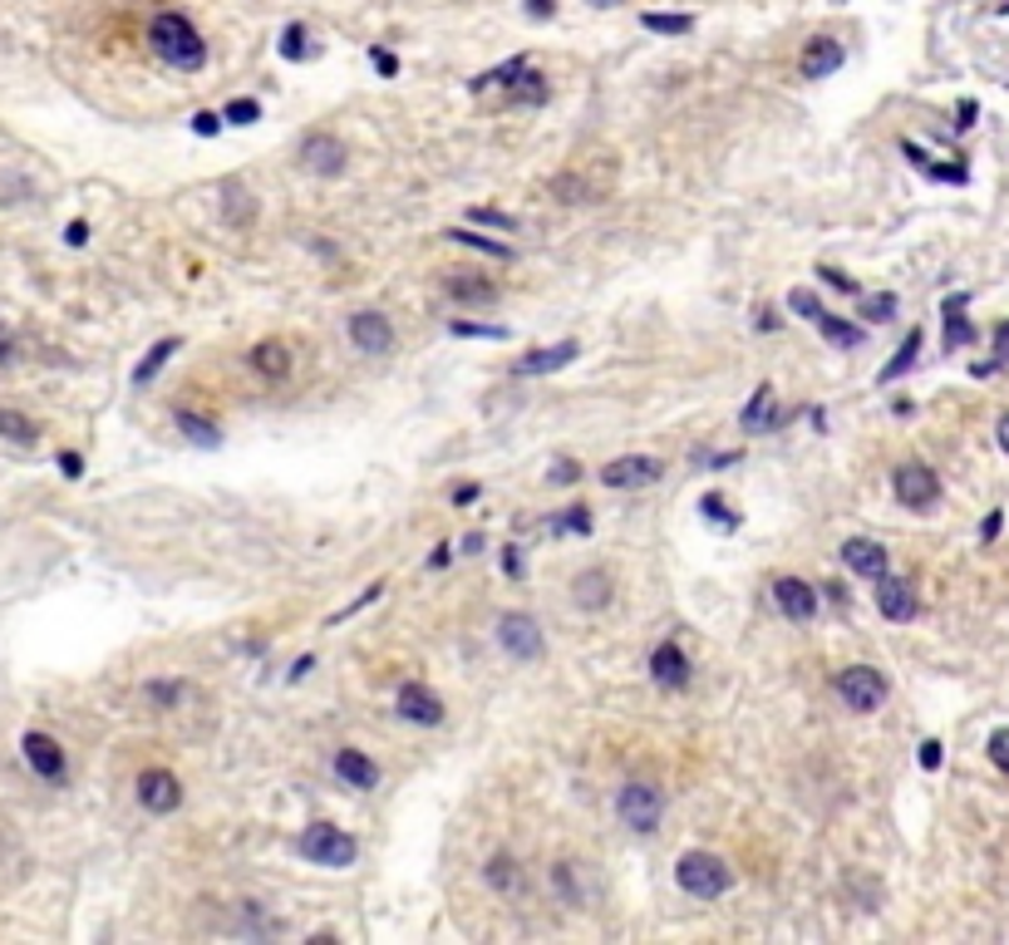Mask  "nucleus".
<instances>
[{
  "label": "nucleus",
  "mask_w": 1009,
  "mask_h": 945,
  "mask_svg": "<svg viewBox=\"0 0 1009 945\" xmlns=\"http://www.w3.org/2000/svg\"><path fill=\"white\" fill-rule=\"evenodd\" d=\"M498 646L518 660H537L542 655V626L527 616V611H508L498 621Z\"/></svg>",
  "instance_id": "10"
},
{
  "label": "nucleus",
  "mask_w": 1009,
  "mask_h": 945,
  "mask_svg": "<svg viewBox=\"0 0 1009 945\" xmlns=\"http://www.w3.org/2000/svg\"><path fill=\"white\" fill-rule=\"evenodd\" d=\"M335 778L350 783V788H360V793H370V788L380 783V764L365 758L360 749H341V754H335Z\"/></svg>",
  "instance_id": "20"
},
{
  "label": "nucleus",
  "mask_w": 1009,
  "mask_h": 945,
  "mask_svg": "<svg viewBox=\"0 0 1009 945\" xmlns=\"http://www.w3.org/2000/svg\"><path fill=\"white\" fill-rule=\"evenodd\" d=\"M842 60H847V54H842V44L828 40V35H818V40L803 50V60H797V75H803V79H828V75H838V69H842Z\"/></svg>",
  "instance_id": "18"
},
{
  "label": "nucleus",
  "mask_w": 1009,
  "mask_h": 945,
  "mask_svg": "<svg viewBox=\"0 0 1009 945\" xmlns=\"http://www.w3.org/2000/svg\"><path fill=\"white\" fill-rule=\"evenodd\" d=\"M818 277H822V281H828V286H838V291H852V296H857V281H852V277H842V271H838V266H822V271H818Z\"/></svg>",
  "instance_id": "50"
},
{
  "label": "nucleus",
  "mask_w": 1009,
  "mask_h": 945,
  "mask_svg": "<svg viewBox=\"0 0 1009 945\" xmlns=\"http://www.w3.org/2000/svg\"><path fill=\"white\" fill-rule=\"evenodd\" d=\"M576 355H582V345H576V341L547 345V350H527L518 365H512V374H552V370H566Z\"/></svg>",
  "instance_id": "19"
},
{
  "label": "nucleus",
  "mask_w": 1009,
  "mask_h": 945,
  "mask_svg": "<svg viewBox=\"0 0 1009 945\" xmlns=\"http://www.w3.org/2000/svg\"><path fill=\"white\" fill-rule=\"evenodd\" d=\"M21 754H25V764L35 768V778H44V783H64V774H69L60 739H50V733H40V729H30L21 739Z\"/></svg>",
  "instance_id": "9"
},
{
  "label": "nucleus",
  "mask_w": 1009,
  "mask_h": 945,
  "mask_svg": "<svg viewBox=\"0 0 1009 945\" xmlns=\"http://www.w3.org/2000/svg\"><path fill=\"white\" fill-rule=\"evenodd\" d=\"M788 310H797V316H803V320H818V316H822V310H828V306H822V301L813 296V291H807V286H797V291H788Z\"/></svg>",
  "instance_id": "42"
},
{
  "label": "nucleus",
  "mask_w": 1009,
  "mask_h": 945,
  "mask_svg": "<svg viewBox=\"0 0 1009 945\" xmlns=\"http://www.w3.org/2000/svg\"><path fill=\"white\" fill-rule=\"evenodd\" d=\"M60 468H64V478H79V473H85V458H79V454H60Z\"/></svg>",
  "instance_id": "54"
},
{
  "label": "nucleus",
  "mask_w": 1009,
  "mask_h": 945,
  "mask_svg": "<svg viewBox=\"0 0 1009 945\" xmlns=\"http://www.w3.org/2000/svg\"><path fill=\"white\" fill-rule=\"evenodd\" d=\"M454 335H468V341H508L502 325H473V320H454Z\"/></svg>",
  "instance_id": "43"
},
{
  "label": "nucleus",
  "mask_w": 1009,
  "mask_h": 945,
  "mask_svg": "<svg viewBox=\"0 0 1009 945\" xmlns=\"http://www.w3.org/2000/svg\"><path fill=\"white\" fill-rule=\"evenodd\" d=\"M168 355H178V335H168V341H158V345H153L149 355H143V360H139V370H133V384H149L153 374H158L163 365H168Z\"/></svg>",
  "instance_id": "32"
},
{
  "label": "nucleus",
  "mask_w": 1009,
  "mask_h": 945,
  "mask_svg": "<svg viewBox=\"0 0 1009 945\" xmlns=\"http://www.w3.org/2000/svg\"><path fill=\"white\" fill-rule=\"evenodd\" d=\"M999 527H1005V512H989V518H985V527H980V537H985V542H995V537H999Z\"/></svg>",
  "instance_id": "55"
},
{
  "label": "nucleus",
  "mask_w": 1009,
  "mask_h": 945,
  "mask_svg": "<svg viewBox=\"0 0 1009 945\" xmlns=\"http://www.w3.org/2000/svg\"><path fill=\"white\" fill-rule=\"evenodd\" d=\"M448 242H458V246H473V252H483V256H498V261H512V252H508V242H488V237H478V232H463V227H448Z\"/></svg>",
  "instance_id": "33"
},
{
  "label": "nucleus",
  "mask_w": 1009,
  "mask_h": 945,
  "mask_svg": "<svg viewBox=\"0 0 1009 945\" xmlns=\"http://www.w3.org/2000/svg\"><path fill=\"white\" fill-rule=\"evenodd\" d=\"M902 153H906V158H911V163H916V168H921V173H925V178H941V182H966V168H941V163H931V158H925V153H921V149H916V143H911V139H906V143H902Z\"/></svg>",
  "instance_id": "36"
},
{
  "label": "nucleus",
  "mask_w": 1009,
  "mask_h": 945,
  "mask_svg": "<svg viewBox=\"0 0 1009 945\" xmlns=\"http://www.w3.org/2000/svg\"><path fill=\"white\" fill-rule=\"evenodd\" d=\"M370 64H374V69H380L384 79H389V75H399V60H394L389 50H380V44H374V50H370Z\"/></svg>",
  "instance_id": "48"
},
{
  "label": "nucleus",
  "mask_w": 1009,
  "mask_h": 945,
  "mask_svg": "<svg viewBox=\"0 0 1009 945\" xmlns=\"http://www.w3.org/2000/svg\"><path fill=\"white\" fill-rule=\"evenodd\" d=\"M995 355H999V360H1009V320L995 330Z\"/></svg>",
  "instance_id": "59"
},
{
  "label": "nucleus",
  "mask_w": 1009,
  "mask_h": 945,
  "mask_svg": "<svg viewBox=\"0 0 1009 945\" xmlns=\"http://www.w3.org/2000/svg\"><path fill=\"white\" fill-rule=\"evenodd\" d=\"M591 5H601V11H611V5H621V0H591Z\"/></svg>",
  "instance_id": "64"
},
{
  "label": "nucleus",
  "mask_w": 1009,
  "mask_h": 945,
  "mask_svg": "<svg viewBox=\"0 0 1009 945\" xmlns=\"http://www.w3.org/2000/svg\"><path fill=\"white\" fill-rule=\"evenodd\" d=\"M861 316H867V320H877V325H882V320H892V316H896V296H892V291H877V296H861Z\"/></svg>",
  "instance_id": "40"
},
{
  "label": "nucleus",
  "mask_w": 1009,
  "mask_h": 945,
  "mask_svg": "<svg viewBox=\"0 0 1009 945\" xmlns=\"http://www.w3.org/2000/svg\"><path fill=\"white\" fill-rule=\"evenodd\" d=\"M394 710H399L409 724H444V700H438L429 685H419V680H404L399 685V694H394Z\"/></svg>",
  "instance_id": "14"
},
{
  "label": "nucleus",
  "mask_w": 1009,
  "mask_h": 945,
  "mask_svg": "<svg viewBox=\"0 0 1009 945\" xmlns=\"http://www.w3.org/2000/svg\"><path fill=\"white\" fill-rule=\"evenodd\" d=\"M989 764H995L999 774H1009V729L989 733Z\"/></svg>",
  "instance_id": "47"
},
{
  "label": "nucleus",
  "mask_w": 1009,
  "mask_h": 945,
  "mask_svg": "<svg viewBox=\"0 0 1009 945\" xmlns=\"http://www.w3.org/2000/svg\"><path fill=\"white\" fill-rule=\"evenodd\" d=\"M700 512H704V522H714L719 532H733V527H739V512L724 502V493H704V498H700Z\"/></svg>",
  "instance_id": "35"
},
{
  "label": "nucleus",
  "mask_w": 1009,
  "mask_h": 945,
  "mask_svg": "<svg viewBox=\"0 0 1009 945\" xmlns=\"http://www.w3.org/2000/svg\"><path fill=\"white\" fill-rule=\"evenodd\" d=\"M916 355H921V330H911V335H906V345H902V350H896V360H892V365H882V374H877V384H892V380H902V374H906V370H911V365H916Z\"/></svg>",
  "instance_id": "30"
},
{
  "label": "nucleus",
  "mask_w": 1009,
  "mask_h": 945,
  "mask_svg": "<svg viewBox=\"0 0 1009 945\" xmlns=\"http://www.w3.org/2000/svg\"><path fill=\"white\" fill-rule=\"evenodd\" d=\"M956 124H960V128H970V124H975V104H970V99H966V104H960V118H956Z\"/></svg>",
  "instance_id": "62"
},
{
  "label": "nucleus",
  "mask_w": 1009,
  "mask_h": 945,
  "mask_svg": "<svg viewBox=\"0 0 1009 945\" xmlns=\"http://www.w3.org/2000/svg\"><path fill=\"white\" fill-rule=\"evenodd\" d=\"M842 566H847L852 576H861V582H882L892 557H886L882 542H871V537H852V542H842Z\"/></svg>",
  "instance_id": "13"
},
{
  "label": "nucleus",
  "mask_w": 1009,
  "mask_h": 945,
  "mask_svg": "<svg viewBox=\"0 0 1009 945\" xmlns=\"http://www.w3.org/2000/svg\"><path fill=\"white\" fill-rule=\"evenodd\" d=\"M783 419L774 414V384H758L754 399L744 404V429L749 434H764V429H778Z\"/></svg>",
  "instance_id": "24"
},
{
  "label": "nucleus",
  "mask_w": 1009,
  "mask_h": 945,
  "mask_svg": "<svg viewBox=\"0 0 1009 945\" xmlns=\"http://www.w3.org/2000/svg\"><path fill=\"white\" fill-rule=\"evenodd\" d=\"M640 25L655 35H690L694 30V15H660V11H646L640 15Z\"/></svg>",
  "instance_id": "38"
},
{
  "label": "nucleus",
  "mask_w": 1009,
  "mask_h": 945,
  "mask_svg": "<svg viewBox=\"0 0 1009 945\" xmlns=\"http://www.w3.org/2000/svg\"><path fill=\"white\" fill-rule=\"evenodd\" d=\"M941 758H946L941 739H925V744H921V768H925V774H931V768H941Z\"/></svg>",
  "instance_id": "49"
},
{
  "label": "nucleus",
  "mask_w": 1009,
  "mask_h": 945,
  "mask_svg": "<svg viewBox=\"0 0 1009 945\" xmlns=\"http://www.w3.org/2000/svg\"><path fill=\"white\" fill-rule=\"evenodd\" d=\"M468 222H483V227H498V232H518V217H508V213H493V207H473L468 213Z\"/></svg>",
  "instance_id": "45"
},
{
  "label": "nucleus",
  "mask_w": 1009,
  "mask_h": 945,
  "mask_svg": "<svg viewBox=\"0 0 1009 945\" xmlns=\"http://www.w3.org/2000/svg\"><path fill=\"white\" fill-rule=\"evenodd\" d=\"M473 498H478V483H458V488H454V502H458V508H468Z\"/></svg>",
  "instance_id": "56"
},
{
  "label": "nucleus",
  "mask_w": 1009,
  "mask_h": 945,
  "mask_svg": "<svg viewBox=\"0 0 1009 945\" xmlns=\"http://www.w3.org/2000/svg\"><path fill=\"white\" fill-rule=\"evenodd\" d=\"M970 320H966V296H950L946 301V350H960V345H970Z\"/></svg>",
  "instance_id": "28"
},
{
  "label": "nucleus",
  "mask_w": 1009,
  "mask_h": 945,
  "mask_svg": "<svg viewBox=\"0 0 1009 945\" xmlns=\"http://www.w3.org/2000/svg\"><path fill=\"white\" fill-rule=\"evenodd\" d=\"M582 478V468L572 463V458H562V463H552V483H576Z\"/></svg>",
  "instance_id": "51"
},
{
  "label": "nucleus",
  "mask_w": 1009,
  "mask_h": 945,
  "mask_svg": "<svg viewBox=\"0 0 1009 945\" xmlns=\"http://www.w3.org/2000/svg\"><path fill=\"white\" fill-rule=\"evenodd\" d=\"M886 694H892V685H886V675L877 665H847V669H838V700L847 704V710L871 714V710H882V704H886Z\"/></svg>",
  "instance_id": "4"
},
{
  "label": "nucleus",
  "mask_w": 1009,
  "mask_h": 945,
  "mask_svg": "<svg viewBox=\"0 0 1009 945\" xmlns=\"http://www.w3.org/2000/svg\"><path fill=\"white\" fill-rule=\"evenodd\" d=\"M508 104H547V79L537 75L532 64L508 85Z\"/></svg>",
  "instance_id": "27"
},
{
  "label": "nucleus",
  "mask_w": 1009,
  "mask_h": 945,
  "mask_svg": "<svg viewBox=\"0 0 1009 945\" xmlns=\"http://www.w3.org/2000/svg\"><path fill=\"white\" fill-rule=\"evenodd\" d=\"M502 572H508V576H522V557H518V547H508V552H502Z\"/></svg>",
  "instance_id": "58"
},
{
  "label": "nucleus",
  "mask_w": 1009,
  "mask_h": 945,
  "mask_svg": "<svg viewBox=\"0 0 1009 945\" xmlns=\"http://www.w3.org/2000/svg\"><path fill=\"white\" fill-rule=\"evenodd\" d=\"M0 438H11V444H35V424L25 414H15V409H0Z\"/></svg>",
  "instance_id": "39"
},
{
  "label": "nucleus",
  "mask_w": 1009,
  "mask_h": 945,
  "mask_svg": "<svg viewBox=\"0 0 1009 945\" xmlns=\"http://www.w3.org/2000/svg\"><path fill=\"white\" fill-rule=\"evenodd\" d=\"M5 360H11V355H5V330H0V365H5Z\"/></svg>",
  "instance_id": "63"
},
{
  "label": "nucleus",
  "mask_w": 1009,
  "mask_h": 945,
  "mask_svg": "<svg viewBox=\"0 0 1009 945\" xmlns=\"http://www.w3.org/2000/svg\"><path fill=\"white\" fill-rule=\"evenodd\" d=\"M301 163H306L310 173H320V178H341L345 163H350V149H345L335 133H310V139L301 143Z\"/></svg>",
  "instance_id": "12"
},
{
  "label": "nucleus",
  "mask_w": 1009,
  "mask_h": 945,
  "mask_svg": "<svg viewBox=\"0 0 1009 945\" xmlns=\"http://www.w3.org/2000/svg\"><path fill=\"white\" fill-rule=\"evenodd\" d=\"M139 803L149 807L153 818H168V813H178V807H182L178 774H168V768H143V774H139Z\"/></svg>",
  "instance_id": "8"
},
{
  "label": "nucleus",
  "mask_w": 1009,
  "mask_h": 945,
  "mask_svg": "<svg viewBox=\"0 0 1009 945\" xmlns=\"http://www.w3.org/2000/svg\"><path fill=\"white\" fill-rule=\"evenodd\" d=\"M650 680H655L660 690H690L694 669H690V660H685V650L675 646V640H660V646L650 650Z\"/></svg>",
  "instance_id": "11"
},
{
  "label": "nucleus",
  "mask_w": 1009,
  "mask_h": 945,
  "mask_svg": "<svg viewBox=\"0 0 1009 945\" xmlns=\"http://www.w3.org/2000/svg\"><path fill=\"white\" fill-rule=\"evenodd\" d=\"M143 694H149V704H158V710H178L182 685H178V680H153Z\"/></svg>",
  "instance_id": "41"
},
{
  "label": "nucleus",
  "mask_w": 1009,
  "mask_h": 945,
  "mask_svg": "<svg viewBox=\"0 0 1009 945\" xmlns=\"http://www.w3.org/2000/svg\"><path fill=\"white\" fill-rule=\"evenodd\" d=\"M301 857H310L316 867H355V857H360V847H355L350 832H341L335 822H310L306 832H301Z\"/></svg>",
  "instance_id": "3"
},
{
  "label": "nucleus",
  "mask_w": 1009,
  "mask_h": 945,
  "mask_svg": "<svg viewBox=\"0 0 1009 945\" xmlns=\"http://www.w3.org/2000/svg\"><path fill=\"white\" fill-rule=\"evenodd\" d=\"M350 341L360 345L365 355H389L394 350L389 316H380V310H360V316H350Z\"/></svg>",
  "instance_id": "17"
},
{
  "label": "nucleus",
  "mask_w": 1009,
  "mask_h": 945,
  "mask_svg": "<svg viewBox=\"0 0 1009 945\" xmlns=\"http://www.w3.org/2000/svg\"><path fill=\"white\" fill-rule=\"evenodd\" d=\"M877 611H882L886 621H896V626H906V621H916V591L911 582H902V576H882L877 582Z\"/></svg>",
  "instance_id": "16"
},
{
  "label": "nucleus",
  "mask_w": 1009,
  "mask_h": 945,
  "mask_svg": "<svg viewBox=\"0 0 1009 945\" xmlns=\"http://www.w3.org/2000/svg\"><path fill=\"white\" fill-rule=\"evenodd\" d=\"M444 291L454 301H463V306H493V301H498V286L483 281V277H473V271H448Z\"/></svg>",
  "instance_id": "21"
},
{
  "label": "nucleus",
  "mask_w": 1009,
  "mask_h": 945,
  "mask_svg": "<svg viewBox=\"0 0 1009 945\" xmlns=\"http://www.w3.org/2000/svg\"><path fill=\"white\" fill-rule=\"evenodd\" d=\"M252 370L261 374V380H277V384H281V380L291 374V350H286L281 341H261V345L252 350Z\"/></svg>",
  "instance_id": "23"
},
{
  "label": "nucleus",
  "mask_w": 1009,
  "mask_h": 945,
  "mask_svg": "<svg viewBox=\"0 0 1009 945\" xmlns=\"http://www.w3.org/2000/svg\"><path fill=\"white\" fill-rule=\"evenodd\" d=\"M774 605L783 611L788 621H797V626H803V621L818 616V591H813L803 576H778V582H774Z\"/></svg>",
  "instance_id": "15"
},
{
  "label": "nucleus",
  "mask_w": 1009,
  "mask_h": 945,
  "mask_svg": "<svg viewBox=\"0 0 1009 945\" xmlns=\"http://www.w3.org/2000/svg\"><path fill=\"white\" fill-rule=\"evenodd\" d=\"M616 807H621V818H626V828L655 832L660 818H665V793L655 783H646V778H636V783H626L616 793Z\"/></svg>",
  "instance_id": "5"
},
{
  "label": "nucleus",
  "mask_w": 1009,
  "mask_h": 945,
  "mask_svg": "<svg viewBox=\"0 0 1009 945\" xmlns=\"http://www.w3.org/2000/svg\"><path fill=\"white\" fill-rule=\"evenodd\" d=\"M192 128H197L202 139H213V133H217L222 124H217V114H207V108H202V114H192Z\"/></svg>",
  "instance_id": "52"
},
{
  "label": "nucleus",
  "mask_w": 1009,
  "mask_h": 945,
  "mask_svg": "<svg viewBox=\"0 0 1009 945\" xmlns=\"http://www.w3.org/2000/svg\"><path fill=\"white\" fill-rule=\"evenodd\" d=\"M222 213H227V222H237V227H246L256 217V202H252V192H246L242 182H232V188H227Z\"/></svg>",
  "instance_id": "34"
},
{
  "label": "nucleus",
  "mask_w": 1009,
  "mask_h": 945,
  "mask_svg": "<svg viewBox=\"0 0 1009 945\" xmlns=\"http://www.w3.org/2000/svg\"><path fill=\"white\" fill-rule=\"evenodd\" d=\"M227 118H232L237 128H246L261 118V104H256V99H232V104H227Z\"/></svg>",
  "instance_id": "46"
},
{
  "label": "nucleus",
  "mask_w": 1009,
  "mask_h": 945,
  "mask_svg": "<svg viewBox=\"0 0 1009 945\" xmlns=\"http://www.w3.org/2000/svg\"><path fill=\"white\" fill-rule=\"evenodd\" d=\"M572 601L582 605V611H601V605H611V572H582L572 582Z\"/></svg>",
  "instance_id": "22"
},
{
  "label": "nucleus",
  "mask_w": 1009,
  "mask_h": 945,
  "mask_svg": "<svg viewBox=\"0 0 1009 945\" xmlns=\"http://www.w3.org/2000/svg\"><path fill=\"white\" fill-rule=\"evenodd\" d=\"M281 54H286V60H306V54H310L306 25H286V35H281Z\"/></svg>",
  "instance_id": "44"
},
{
  "label": "nucleus",
  "mask_w": 1009,
  "mask_h": 945,
  "mask_svg": "<svg viewBox=\"0 0 1009 945\" xmlns=\"http://www.w3.org/2000/svg\"><path fill=\"white\" fill-rule=\"evenodd\" d=\"M995 438H999V448L1009 454V414H999V424H995Z\"/></svg>",
  "instance_id": "61"
},
{
  "label": "nucleus",
  "mask_w": 1009,
  "mask_h": 945,
  "mask_svg": "<svg viewBox=\"0 0 1009 945\" xmlns=\"http://www.w3.org/2000/svg\"><path fill=\"white\" fill-rule=\"evenodd\" d=\"M483 877H488V886H493V892H502V896H518L522 892V867H518V857H508V852H498V857H488V871H483Z\"/></svg>",
  "instance_id": "25"
},
{
  "label": "nucleus",
  "mask_w": 1009,
  "mask_h": 945,
  "mask_svg": "<svg viewBox=\"0 0 1009 945\" xmlns=\"http://www.w3.org/2000/svg\"><path fill=\"white\" fill-rule=\"evenodd\" d=\"M813 325H818V330H822V341H832L838 350H852V345H861V325H852V320L832 316V310H822Z\"/></svg>",
  "instance_id": "26"
},
{
  "label": "nucleus",
  "mask_w": 1009,
  "mask_h": 945,
  "mask_svg": "<svg viewBox=\"0 0 1009 945\" xmlns=\"http://www.w3.org/2000/svg\"><path fill=\"white\" fill-rule=\"evenodd\" d=\"M552 882H557V896H562L566 906H586V892L576 886V861H557V867H552Z\"/></svg>",
  "instance_id": "37"
},
{
  "label": "nucleus",
  "mask_w": 1009,
  "mask_h": 945,
  "mask_svg": "<svg viewBox=\"0 0 1009 945\" xmlns=\"http://www.w3.org/2000/svg\"><path fill=\"white\" fill-rule=\"evenodd\" d=\"M178 429L192 438V444H202V448H217L222 444V434H217V424L213 419H202V414H188V409H178Z\"/></svg>",
  "instance_id": "31"
},
{
  "label": "nucleus",
  "mask_w": 1009,
  "mask_h": 945,
  "mask_svg": "<svg viewBox=\"0 0 1009 945\" xmlns=\"http://www.w3.org/2000/svg\"><path fill=\"white\" fill-rule=\"evenodd\" d=\"M655 478H665V463L650 454H626V458H611V463L601 468V483L605 488H650Z\"/></svg>",
  "instance_id": "6"
},
{
  "label": "nucleus",
  "mask_w": 1009,
  "mask_h": 945,
  "mask_svg": "<svg viewBox=\"0 0 1009 945\" xmlns=\"http://www.w3.org/2000/svg\"><path fill=\"white\" fill-rule=\"evenodd\" d=\"M552 537H591V508H566L547 522Z\"/></svg>",
  "instance_id": "29"
},
{
  "label": "nucleus",
  "mask_w": 1009,
  "mask_h": 945,
  "mask_svg": "<svg viewBox=\"0 0 1009 945\" xmlns=\"http://www.w3.org/2000/svg\"><path fill=\"white\" fill-rule=\"evenodd\" d=\"M552 11H557V0H527V15H537V21H547Z\"/></svg>",
  "instance_id": "57"
},
{
  "label": "nucleus",
  "mask_w": 1009,
  "mask_h": 945,
  "mask_svg": "<svg viewBox=\"0 0 1009 945\" xmlns=\"http://www.w3.org/2000/svg\"><path fill=\"white\" fill-rule=\"evenodd\" d=\"M64 242H69V246H85V242H89V222H69V227H64Z\"/></svg>",
  "instance_id": "53"
},
{
  "label": "nucleus",
  "mask_w": 1009,
  "mask_h": 945,
  "mask_svg": "<svg viewBox=\"0 0 1009 945\" xmlns=\"http://www.w3.org/2000/svg\"><path fill=\"white\" fill-rule=\"evenodd\" d=\"M896 498L911 512L935 508V502H941V473H931L925 463H902L896 468Z\"/></svg>",
  "instance_id": "7"
},
{
  "label": "nucleus",
  "mask_w": 1009,
  "mask_h": 945,
  "mask_svg": "<svg viewBox=\"0 0 1009 945\" xmlns=\"http://www.w3.org/2000/svg\"><path fill=\"white\" fill-rule=\"evenodd\" d=\"M306 669H316V655H301L296 669H291V680H306Z\"/></svg>",
  "instance_id": "60"
},
{
  "label": "nucleus",
  "mask_w": 1009,
  "mask_h": 945,
  "mask_svg": "<svg viewBox=\"0 0 1009 945\" xmlns=\"http://www.w3.org/2000/svg\"><path fill=\"white\" fill-rule=\"evenodd\" d=\"M149 44H153V54H158L163 64H173V69H202V64H207V44H202V35L192 30L188 15H178V11L153 15Z\"/></svg>",
  "instance_id": "1"
},
{
  "label": "nucleus",
  "mask_w": 1009,
  "mask_h": 945,
  "mask_svg": "<svg viewBox=\"0 0 1009 945\" xmlns=\"http://www.w3.org/2000/svg\"><path fill=\"white\" fill-rule=\"evenodd\" d=\"M675 882H680V892L694 896V902H719V896H729L733 871H729V861L714 857V852H685V857L675 861Z\"/></svg>",
  "instance_id": "2"
}]
</instances>
